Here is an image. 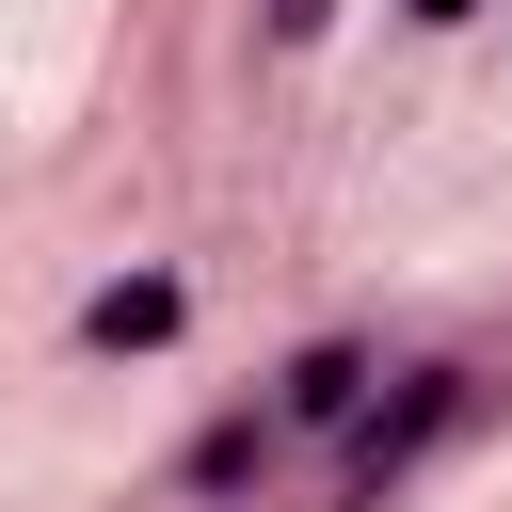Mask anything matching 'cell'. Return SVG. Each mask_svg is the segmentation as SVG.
I'll return each mask as SVG.
<instances>
[{"instance_id": "2", "label": "cell", "mask_w": 512, "mask_h": 512, "mask_svg": "<svg viewBox=\"0 0 512 512\" xmlns=\"http://www.w3.org/2000/svg\"><path fill=\"white\" fill-rule=\"evenodd\" d=\"M384 400V336H320V352H288V384H272V432L304 448V432H352Z\"/></svg>"}, {"instance_id": "5", "label": "cell", "mask_w": 512, "mask_h": 512, "mask_svg": "<svg viewBox=\"0 0 512 512\" xmlns=\"http://www.w3.org/2000/svg\"><path fill=\"white\" fill-rule=\"evenodd\" d=\"M336 32V0H272V48H320Z\"/></svg>"}, {"instance_id": "6", "label": "cell", "mask_w": 512, "mask_h": 512, "mask_svg": "<svg viewBox=\"0 0 512 512\" xmlns=\"http://www.w3.org/2000/svg\"><path fill=\"white\" fill-rule=\"evenodd\" d=\"M400 16H416V32H464V16H480V0H400Z\"/></svg>"}, {"instance_id": "1", "label": "cell", "mask_w": 512, "mask_h": 512, "mask_svg": "<svg viewBox=\"0 0 512 512\" xmlns=\"http://www.w3.org/2000/svg\"><path fill=\"white\" fill-rule=\"evenodd\" d=\"M480 400H496V368H464V352L400 368V400H368V416L336 432V512H384V496H400V480H416V464H432Z\"/></svg>"}, {"instance_id": "3", "label": "cell", "mask_w": 512, "mask_h": 512, "mask_svg": "<svg viewBox=\"0 0 512 512\" xmlns=\"http://www.w3.org/2000/svg\"><path fill=\"white\" fill-rule=\"evenodd\" d=\"M176 320H192V272H112V288L80 304V352L112 368V352H160Z\"/></svg>"}, {"instance_id": "4", "label": "cell", "mask_w": 512, "mask_h": 512, "mask_svg": "<svg viewBox=\"0 0 512 512\" xmlns=\"http://www.w3.org/2000/svg\"><path fill=\"white\" fill-rule=\"evenodd\" d=\"M272 448H288V432H272V416H224V432H208V448H192V464H176V480H192V496H208V512H224V496H240V480H256V464H272Z\"/></svg>"}]
</instances>
